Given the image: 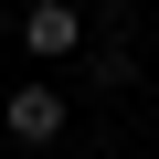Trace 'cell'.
<instances>
[{
    "label": "cell",
    "instance_id": "6da1fadb",
    "mask_svg": "<svg viewBox=\"0 0 159 159\" xmlns=\"http://www.w3.org/2000/svg\"><path fill=\"white\" fill-rule=\"evenodd\" d=\"M64 127H74V85L64 74H11V85H0V138H11L21 159H43V148H64Z\"/></svg>",
    "mask_w": 159,
    "mask_h": 159
},
{
    "label": "cell",
    "instance_id": "7a4b0ae2",
    "mask_svg": "<svg viewBox=\"0 0 159 159\" xmlns=\"http://www.w3.org/2000/svg\"><path fill=\"white\" fill-rule=\"evenodd\" d=\"M11 32H21V53H32L43 74H64L74 53H85V0H21Z\"/></svg>",
    "mask_w": 159,
    "mask_h": 159
},
{
    "label": "cell",
    "instance_id": "3957f363",
    "mask_svg": "<svg viewBox=\"0 0 159 159\" xmlns=\"http://www.w3.org/2000/svg\"><path fill=\"white\" fill-rule=\"evenodd\" d=\"M11 11H21V0H0V32H11Z\"/></svg>",
    "mask_w": 159,
    "mask_h": 159
}]
</instances>
